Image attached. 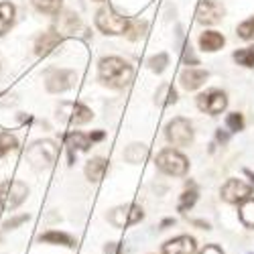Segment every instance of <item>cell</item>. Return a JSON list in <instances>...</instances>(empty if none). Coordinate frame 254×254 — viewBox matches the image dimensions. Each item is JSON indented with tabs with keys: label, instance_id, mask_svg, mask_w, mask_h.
Masks as SVG:
<instances>
[{
	"label": "cell",
	"instance_id": "6da1fadb",
	"mask_svg": "<svg viewBox=\"0 0 254 254\" xmlns=\"http://www.w3.org/2000/svg\"><path fill=\"white\" fill-rule=\"evenodd\" d=\"M98 75L104 86L120 90L132 81V67L120 57H104L98 65Z\"/></svg>",
	"mask_w": 254,
	"mask_h": 254
},
{
	"label": "cell",
	"instance_id": "7a4b0ae2",
	"mask_svg": "<svg viewBox=\"0 0 254 254\" xmlns=\"http://www.w3.org/2000/svg\"><path fill=\"white\" fill-rule=\"evenodd\" d=\"M130 20L132 18H126V16L114 12V8L108 4L102 6L96 14V25L106 35H126V31L130 27Z\"/></svg>",
	"mask_w": 254,
	"mask_h": 254
},
{
	"label": "cell",
	"instance_id": "3957f363",
	"mask_svg": "<svg viewBox=\"0 0 254 254\" xmlns=\"http://www.w3.org/2000/svg\"><path fill=\"white\" fill-rule=\"evenodd\" d=\"M29 195V187L27 183L12 179V181H4L0 185V207L4 211H12L23 203Z\"/></svg>",
	"mask_w": 254,
	"mask_h": 254
},
{
	"label": "cell",
	"instance_id": "277c9868",
	"mask_svg": "<svg viewBox=\"0 0 254 254\" xmlns=\"http://www.w3.org/2000/svg\"><path fill=\"white\" fill-rule=\"evenodd\" d=\"M157 167L171 177H183L189 171V161L175 149H165L157 155Z\"/></svg>",
	"mask_w": 254,
	"mask_h": 254
},
{
	"label": "cell",
	"instance_id": "5b68a950",
	"mask_svg": "<svg viewBox=\"0 0 254 254\" xmlns=\"http://www.w3.org/2000/svg\"><path fill=\"white\" fill-rule=\"evenodd\" d=\"M55 159H57V146L53 140H37L27 151V161L35 169H47L55 163Z\"/></svg>",
	"mask_w": 254,
	"mask_h": 254
},
{
	"label": "cell",
	"instance_id": "8992f818",
	"mask_svg": "<svg viewBox=\"0 0 254 254\" xmlns=\"http://www.w3.org/2000/svg\"><path fill=\"white\" fill-rule=\"evenodd\" d=\"M167 140L173 146H189L193 142V126L185 118H175L167 124Z\"/></svg>",
	"mask_w": 254,
	"mask_h": 254
},
{
	"label": "cell",
	"instance_id": "52a82bcc",
	"mask_svg": "<svg viewBox=\"0 0 254 254\" xmlns=\"http://www.w3.org/2000/svg\"><path fill=\"white\" fill-rule=\"evenodd\" d=\"M142 218H144L142 207H138V205H134V203L114 207L110 214H108V222H110L112 226H116V228H126V226L138 224Z\"/></svg>",
	"mask_w": 254,
	"mask_h": 254
},
{
	"label": "cell",
	"instance_id": "ba28073f",
	"mask_svg": "<svg viewBox=\"0 0 254 254\" xmlns=\"http://www.w3.org/2000/svg\"><path fill=\"white\" fill-rule=\"evenodd\" d=\"M59 114V118L61 120H67L69 124H86V122H90L92 120V110L90 108H86L83 104H79V102H63L61 106H59V110H57Z\"/></svg>",
	"mask_w": 254,
	"mask_h": 254
},
{
	"label": "cell",
	"instance_id": "9c48e42d",
	"mask_svg": "<svg viewBox=\"0 0 254 254\" xmlns=\"http://www.w3.org/2000/svg\"><path fill=\"white\" fill-rule=\"evenodd\" d=\"M226 106H228V96L222 90H209L207 94H199L197 96V108L201 112L211 114V116L224 112Z\"/></svg>",
	"mask_w": 254,
	"mask_h": 254
},
{
	"label": "cell",
	"instance_id": "30bf717a",
	"mask_svg": "<svg viewBox=\"0 0 254 254\" xmlns=\"http://www.w3.org/2000/svg\"><path fill=\"white\" fill-rule=\"evenodd\" d=\"M252 185L248 183H242L240 179H228L224 185H222V199L228 201V203H238V201H244L252 195Z\"/></svg>",
	"mask_w": 254,
	"mask_h": 254
},
{
	"label": "cell",
	"instance_id": "8fae6325",
	"mask_svg": "<svg viewBox=\"0 0 254 254\" xmlns=\"http://www.w3.org/2000/svg\"><path fill=\"white\" fill-rule=\"evenodd\" d=\"M224 16V6L218 0H201L197 6V23L201 25H216Z\"/></svg>",
	"mask_w": 254,
	"mask_h": 254
},
{
	"label": "cell",
	"instance_id": "7c38bea8",
	"mask_svg": "<svg viewBox=\"0 0 254 254\" xmlns=\"http://www.w3.org/2000/svg\"><path fill=\"white\" fill-rule=\"evenodd\" d=\"M71 83H73V71H67V69H53L47 75V90L53 94L69 90Z\"/></svg>",
	"mask_w": 254,
	"mask_h": 254
},
{
	"label": "cell",
	"instance_id": "4fadbf2b",
	"mask_svg": "<svg viewBox=\"0 0 254 254\" xmlns=\"http://www.w3.org/2000/svg\"><path fill=\"white\" fill-rule=\"evenodd\" d=\"M197 250L195 238L191 236H177L163 244V254H193Z\"/></svg>",
	"mask_w": 254,
	"mask_h": 254
},
{
	"label": "cell",
	"instance_id": "5bb4252c",
	"mask_svg": "<svg viewBox=\"0 0 254 254\" xmlns=\"http://www.w3.org/2000/svg\"><path fill=\"white\" fill-rule=\"evenodd\" d=\"M59 43H61V35H59L57 31H47V33H43V35L37 39L35 53H37L39 57H45V55H49Z\"/></svg>",
	"mask_w": 254,
	"mask_h": 254
},
{
	"label": "cell",
	"instance_id": "9a60e30c",
	"mask_svg": "<svg viewBox=\"0 0 254 254\" xmlns=\"http://www.w3.org/2000/svg\"><path fill=\"white\" fill-rule=\"evenodd\" d=\"M205 79H207V71L189 67V69H185V71L181 73V86H183L185 90H189V92H191V90H197V88H201Z\"/></svg>",
	"mask_w": 254,
	"mask_h": 254
},
{
	"label": "cell",
	"instance_id": "2e32d148",
	"mask_svg": "<svg viewBox=\"0 0 254 254\" xmlns=\"http://www.w3.org/2000/svg\"><path fill=\"white\" fill-rule=\"evenodd\" d=\"M224 43H226L224 35H220V33H216V31H205V33H201V37H199V47H201L203 51H209V53L222 49Z\"/></svg>",
	"mask_w": 254,
	"mask_h": 254
},
{
	"label": "cell",
	"instance_id": "e0dca14e",
	"mask_svg": "<svg viewBox=\"0 0 254 254\" xmlns=\"http://www.w3.org/2000/svg\"><path fill=\"white\" fill-rule=\"evenodd\" d=\"M41 242H47V244H57V246H67V248H73L75 246V240L65 234V232H57V230H49L45 234L39 236Z\"/></svg>",
	"mask_w": 254,
	"mask_h": 254
},
{
	"label": "cell",
	"instance_id": "ac0fdd59",
	"mask_svg": "<svg viewBox=\"0 0 254 254\" xmlns=\"http://www.w3.org/2000/svg\"><path fill=\"white\" fill-rule=\"evenodd\" d=\"M106 171H108V161L102 157H96V159L88 161V165H86V177L90 181H100Z\"/></svg>",
	"mask_w": 254,
	"mask_h": 254
},
{
	"label": "cell",
	"instance_id": "d6986e66",
	"mask_svg": "<svg viewBox=\"0 0 254 254\" xmlns=\"http://www.w3.org/2000/svg\"><path fill=\"white\" fill-rule=\"evenodd\" d=\"M14 20V6L10 2H0V37H2Z\"/></svg>",
	"mask_w": 254,
	"mask_h": 254
},
{
	"label": "cell",
	"instance_id": "ffe728a7",
	"mask_svg": "<svg viewBox=\"0 0 254 254\" xmlns=\"http://www.w3.org/2000/svg\"><path fill=\"white\" fill-rule=\"evenodd\" d=\"M65 142L69 146V151H75V149L88 151L92 140H90L88 134H83V132H69V134H65Z\"/></svg>",
	"mask_w": 254,
	"mask_h": 254
},
{
	"label": "cell",
	"instance_id": "44dd1931",
	"mask_svg": "<svg viewBox=\"0 0 254 254\" xmlns=\"http://www.w3.org/2000/svg\"><path fill=\"white\" fill-rule=\"evenodd\" d=\"M79 27H81L79 16L73 14V12H65V14L59 18V31H61V33H65V35H73Z\"/></svg>",
	"mask_w": 254,
	"mask_h": 254
},
{
	"label": "cell",
	"instance_id": "7402d4cb",
	"mask_svg": "<svg viewBox=\"0 0 254 254\" xmlns=\"http://www.w3.org/2000/svg\"><path fill=\"white\" fill-rule=\"evenodd\" d=\"M146 155H149V149H146L144 144H130L128 149L124 151V159L128 163H140L146 159Z\"/></svg>",
	"mask_w": 254,
	"mask_h": 254
},
{
	"label": "cell",
	"instance_id": "603a6c76",
	"mask_svg": "<svg viewBox=\"0 0 254 254\" xmlns=\"http://www.w3.org/2000/svg\"><path fill=\"white\" fill-rule=\"evenodd\" d=\"M63 0H33V6L43 14H57L61 10Z\"/></svg>",
	"mask_w": 254,
	"mask_h": 254
},
{
	"label": "cell",
	"instance_id": "cb8c5ba5",
	"mask_svg": "<svg viewBox=\"0 0 254 254\" xmlns=\"http://www.w3.org/2000/svg\"><path fill=\"white\" fill-rule=\"evenodd\" d=\"M240 222L246 228H254V199H244V203L240 205Z\"/></svg>",
	"mask_w": 254,
	"mask_h": 254
},
{
	"label": "cell",
	"instance_id": "d4e9b609",
	"mask_svg": "<svg viewBox=\"0 0 254 254\" xmlns=\"http://www.w3.org/2000/svg\"><path fill=\"white\" fill-rule=\"evenodd\" d=\"M234 61L240 63V65H244V67H254V47L236 51L234 53Z\"/></svg>",
	"mask_w": 254,
	"mask_h": 254
},
{
	"label": "cell",
	"instance_id": "484cf974",
	"mask_svg": "<svg viewBox=\"0 0 254 254\" xmlns=\"http://www.w3.org/2000/svg\"><path fill=\"white\" fill-rule=\"evenodd\" d=\"M197 201V191L195 189H187V191L181 195V201H179V211L181 214H185L187 209H191Z\"/></svg>",
	"mask_w": 254,
	"mask_h": 254
},
{
	"label": "cell",
	"instance_id": "4316f807",
	"mask_svg": "<svg viewBox=\"0 0 254 254\" xmlns=\"http://www.w3.org/2000/svg\"><path fill=\"white\" fill-rule=\"evenodd\" d=\"M16 144H18L16 138L10 132H0V157H4L12 149H16Z\"/></svg>",
	"mask_w": 254,
	"mask_h": 254
},
{
	"label": "cell",
	"instance_id": "83f0119b",
	"mask_svg": "<svg viewBox=\"0 0 254 254\" xmlns=\"http://www.w3.org/2000/svg\"><path fill=\"white\" fill-rule=\"evenodd\" d=\"M144 31H146L144 20H130V27H128V31H126V37H128L130 41H136L144 35Z\"/></svg>",
	"mask_w": 254,
	"mask_h": 254
},
{
	"label": "cell",
	"instance_id": "f1b7e54d",
	"mask_svg": "<svg viewBox=\"0 0 254 254\" xmlns=\"http://www.w3.org/2000/svg\"><path fill=\"white\" fill-rule=\"evenodd\" d=\"M149 65H151V69H153L155 73H163V71H165V67L169 65V57H167V53H159V55L151 57Z\"/></svg>",
	"mask_w": 254,
	"mask_h": 254
},
{
	"label": "cell",
	"instance_id": "f546056e",
	"mask_svg": "<svg viewBox=\"0 0 254 254\" xmlns=\"http://www.w3.org/2000/svg\"><path fill=\"white\" fill-rule=\"evenodd\" d=\"M226 124H228V128H230L232 132H240V130L244 128V118H242V114H238V112H232V114H228Z\"/></svg>",
	"mask_w": 254,
	"mask_h": 254
},
{
	"label": "cell",
	"instance_id": "4dcf8cb0",
	"mask_svg": "<svg viewBox=\"0 0 254 254\" xmlns=\"http://www.w3.org/2000/svg\"><path fill=\"white\" fill-rule=\"evenodd\" d=\"M238 37L244 39V41L254 39V16L248 18V20H244V23L238 27Z\"/></svg>",
	"mask_w": 254,
	"mask_h": 254
},
{
	"label": "cell",
	"instance_id": "1f68e13d",
	"mask_svg": "<svg viewBox=\"0 0 254 254\" xmlns=\"http://www.w3.org/2000/svg\"><path fill=\"white\" fill-rule=\"evenodd\" d=\"M29 214H20V216H16V218H10V220H6L4 222V230H14V228H18L20 224H25V222H29Z\"/></svg>",
	"mask_w": 254,
	"mask_h": 254
},
{
	"label": "cell",
	"instance_id": "d6a6232c",
	"mask_svg": "<svg viewBox=\"0 0 254 254\" xmlns=\"http://www.w3.org/2000/svg\"><path fill=\"white\" fill-rule=\"evenodd\" d=\"M183 61L185 63H189V65H197V57L193 55V49L191 47H185V51H183Z\"/></svg>",
	"mask_w": 254,
	"mask_h": 254
},
{
	"label": "cell",
	"instance_id": "836d02e7",
	"mask_svg": "<svg viewBox=\"0 0 254 254\" xmlns=\"http://www.w3.org/2000/svg\"><path fill=\"white\" fill-rule=\"evenodd\" d=\"M199 254H224V252H222V248H218V246H214V244H209V246H205Z\"/></svg>",
	"mask_w": 254,
	"mask_h": 254
},
{
	"label": "cell",
	"instance_id": "e575fe53",
	"mask_svg": "<svg viewBox=\"0 0 254 254\" xmlns=\"http://www.w3.org/2000/svg\"><path fill=\"white\" fill-rule=\"evenodd\" d=\"M102 138H104V132H102V130H96V132L90 134V140H92V142H98V140H102Z\"/></svg>",
	"mask_w": 254,
	"mask_h": 254
},
{
	"label": "cell",
	"instance_id": "d590c367",
	"mask_svg": "<svg viewBox=\"0 0 254 254\" xmlns=\"http://www.w3.org/2000/svg\"><path fill=\"white\" fill-rule=\"evenodd\" d=\"M216 136H218V140H220V142H228V134H226L224 130H218V132H216Z\"/></svg>",
	"mask_w": 254,
	"mask_h": 254
},
{
	"label": "cell",
	"instance_id": "8d00e7d4",
	"mask_svg": "<svg viewBox=\"0 0 254 254\" xmlns=\"http://www.w3.org/2000/svg\"><path fill=\"white\" fill-rule=\"evenodd\" d=\"M173 224H175V220H173V218H169V220H165V222L161 224V230H165L167 226H173Z\"/></svg>",
	"mask_w": 254,
	"mask_h": 254
},
{
	"label": "cell",
	"instance_id": "74e56055",
	"mask_svg": "<svg viewBox=\"0 0 254 254\" xmlns=\"http://www.w3.org/2000/svg\"><path fill=\"white\" fill-rule=\"evenodd\" d=\"M246 175H248V177H252V181H254V173H252V171H246Z\"/></svg>",
	"mask_w": 254,
	"mask_h": 254
}]
</instances>
